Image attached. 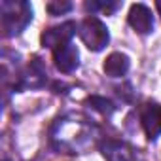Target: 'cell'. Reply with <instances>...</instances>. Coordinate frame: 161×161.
Instances as JSON below:
<instances>
[{"label": "cell", "instance_id": "6da1fadb", "mask_svg": "<svg viewBox=\"0 0 161 161\" xmlns=\"http://www.w3.org/2000/svg\"><path fill=\"white\" fill-rule=\"evenodd\" d=\"M0 14H2V31L8 38L21 34L27 29V25L32 21V8L27 2L2 0L0 2Z\"/></svg>", "mask_w": 161, "mask_h": 161}, {"label": "cell", "instance_id": "7a4b0ae2", "mask_svg": "<svg viewBox=\"0 0 161 161\" xmlns=\"http://www.w3.org/2000/svg\"><path fill=\"white\" fill-rule=\"evenodd\" d=\"M78 34H80V38H82V42L91 51H101L110 42L108 27L95 15H87L82 23L78 25Z\"/></svg>", "mask_w": 161, "mask_h": 161}, {"label": "cell", "instance_id": "3957f363", "mask_svg": "<svg viewBox=\"0 0 161 161\" xmlns=\"http://www.w3.org/2000/svg\"><path fill=\"white\" fill-rule=\"evenodd\" d=\"M76 32H78V25L74 21L61 23V25L51 27V29L42 32V46L49 47V49H57L64 44H70V40Z\"/></svg>", "mask_w": 161, "mask_h": 161}, {"label": "cell", "instance_id": "277c9868", "mask_svg": "<svg viewBox=\"0 0 161 161\" xmlns=\"http://www.w3.org/2000/svg\"><path fill=\"white\" fill-rule=\"evenodd\" d=\"M53 63H55L57 70L63 72V74L74 72V70L80 66V53H78V47L70 42V44H64V46L53 49Z\"/></svg>", "mask_w": 161, "mask_h": 161}, {"label": "cell", "instance_id": "5b68a950", "mask_svg": "<svg viewBox=\"0 0 161 161\" xmlns=\"http://www.w3.org/2000/svg\"><path fill=\"white\" fill-rule=\"evenodd\" d=\"M140 121L144 127V133L150 140H155L161 135V104L148 103L144 104L140 112Z\"/></svg>", "mask_w": 161, "mask_h": 161}, {"label": "cell", "instance_id": "8992f818", "mask_svg": "<svg viewBox=\"0 0 161 161\" xmlns=\"http://www.w3.org/2000/svg\"><path fill=\"white\" fill-rule=\"evenodd\" d=\"M129 25L138 32V34H150L153 31V15L152 10L146 4H133L129 10V17H127Z\"/></svg>", "mask_w": 161, "mask_h": 161}, {"label": "cell", "instance_id": "52a82bcc", "mask_svg": "<svg viewBox=\"0 0 161 161\" xmlns=\"http://www.w3.org/2000/svg\"><path fill=\"white\" fill-rule=\"evenodd\" d=\"M44 82H46V70L42 68L40 61L34 59V61L29 64L27 72L21 76V82L17 84V89H29V87L32 89V87H40V86H44Z\"/></svg>", "mask_w": 161, "mask_h": 161}, {"label": "cell", "instance_id": "ba28073f", "mask_svg": "<svg viewBox=\"0 0 161 161\" xmlns=\"http://www.w3.org/2000/svg\"><path fill=\"white\" fill-rule=\"evenodd\" d=\"M129 64H131V63H129V57H127L125 53L116 51V53H110V55L106 57L103 68H104L106 76H110V78H121V76L127 74Z\"/></svg>", "mask_w": 161, "mask_h": 161}, {"label": "cell", "instance_id": "9c48e42d", "mask_svg": "<svg viewBox=\"0 0 161 161\" xmlns=\"http://www.w3.org/2000/svg\"><path fill=\"white\" fill-rule=\"evenodd\" d=\"M104 157L108 161H133V155H131V150L123 144V142H118V140H106L103 146H101Z\"/></svg>", "mask_w": 161, "mask_h": 161}, {"label": "cell", "instance_id": "30bf717a", "mask_svg": "<svg viewBox=\"0 0 161 161\" xmlns=\"http://www.w3.org/2000/svg\"><path fill=\"white\" fill-rule=\"evenodd\" d=\"M118 8H119L118 2H86V10H89L91 15H93L95 12H104L106 15H110V14H114Z\"/></svg>", "mask_w": 161, "mask_h": 161}, {"label": "cell", "instance_id": "8fae6325", "mask_svg": "<svg viewBox=\"0 0 161 161\" xmlns=\"http://www.w3.org/2000/svg\"><path fill=\"white\" fill-rule=\"evenodd\" d=\"M89 104H91L95 110H99L101 114H104V116H110V114L116 110V106H114L110 101H106L104 97H89Z\"/></svg>", "mask_w": 161, "mask_h": 161}, {"label": "cell", "instance_id": "7c38bea8", "mask_svg": "<svg viewBox=\"0 0 161 161\" xmlns=\"http://www.w3.org/2000/svg\"><path fill=\"white\" fill-rule=\"evenodd\" d=\"M49 15H64L72 10V2H64V0H53L46 6Z\"/></svg>", "mask_w": 161, "mask_h": 161}, {"label": "cell", "instance_id": "4fadbf2b", "mask_svg": "<svg viewBox=\"0 0 161 161\" xmlns=\"http://www.w3.org/2000/svg\"><path fill=\"white\" fill-rule=\"evenodd\" d=\"M155 8H157V12H159V15H161V0H157V2H155Z\"/></svg>", "mask_w": 161, "mask_h": 161}]
</instances>
